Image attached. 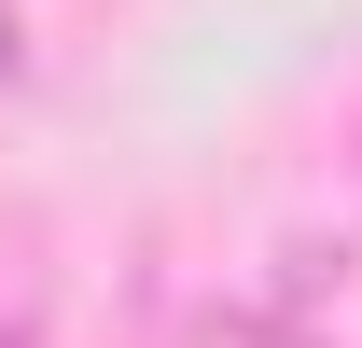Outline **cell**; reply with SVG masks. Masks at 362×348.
<instances>
[{"label": "cell", "instance_id": "1", "mask_svg": "<svg viewBox=\"0 0 362 348\" xmlns=\"http://www.w3.org/2000/svg\"><path fill=\"white\" fill-rule=\"evenodd\" d=\"M0 348H28V335H0Z\"/></svg>", "mask_w": 362, "mask_h": 348}]
</instances>
